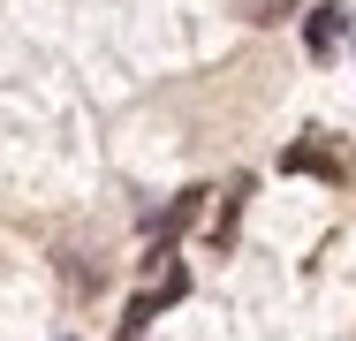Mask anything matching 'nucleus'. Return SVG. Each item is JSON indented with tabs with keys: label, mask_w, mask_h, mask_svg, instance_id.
I'll use <instances>...</instances> for the list:
<instances>
[{
	"label": "nucleus",
	"mask_w": 356,
	"mask_h": 341,
	"mask_svg": "<svg viewBox=\"0 0 356 341\" xmlns=\"http://www.w3.org/2000/svg\"><path fill=\"white\" fill-rule=\"evenodd\" d=\"M182 296H190V273H182V258H175V251H152V258H144V288L122 303V326H114V341H137L144 326H152L167 303H182Z\"/></svg>",
	"instance_id": "f257e3e1"
},
{
	"label": "nucleus",
	"mask_w": 356,
	"mask_h": 341,
	"mask_svg": "<svg viewBox=\"0 0 356 341\" xmlns=\"http://www.w3.org/2000/svg\"><path fill=\"white\" fill-rule=\"evenodd\" d=\"M281 167H288V175H318V182H341V175H349V159H341V144H334L326 129L296 136V144L281 152Z\"/></svg>",
	"instance_id": "f03ea898"
},
{
	"label": "nucleus",
	"mask_w": 356,
	"mask_h": 341,
	"mask_svg": "<svg viewBox=\"0 0 356 341\" xmlns=\"http://www.w3.org/2000/svg\"><path fill=\"white\" fill-rule=\"evenodd\" d=\"M341 38H349V8H341V0H318V8L303 15V46H311V61H334Z\"/></svg>",
	"instance_id": "7ed1b4c3"
},
{
	"label": "nucleus",
	"mask_w": 356,
	"mask_h": 341,
	"mask_svg": "<svg viewBox=\"0 0 356 341\" xmlns=\"http://www.w3.org/2000/svg\"><path fill=\"white\" fill-rule=\"evenodd\" d=\"M250 8H258V23H281L288 15V0H250Z\"/></svg>",
	"instance_id": "20e7f679"
}]
</instances>
